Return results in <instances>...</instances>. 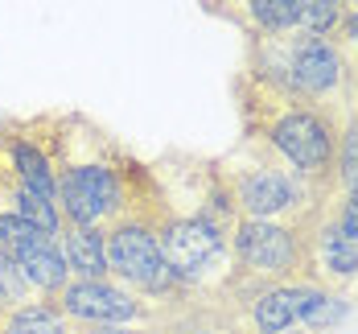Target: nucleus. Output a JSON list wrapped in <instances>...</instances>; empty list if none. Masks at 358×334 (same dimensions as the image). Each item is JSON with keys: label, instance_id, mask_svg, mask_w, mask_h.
<instances>
[{"label": "nucleus", "instance_id": "obj_10", "mask_svg": "<svg viewBox=\"0 0 358 334\" xmlns=\"http://www.w3.org/2000/svg\"><path fill=\"white\" fill-rule=\"evenodd\" d=\"M58 248L66 256L74 281H108V227H74L66 223L58 235Z\"/></svg>", "mask_w": 358, "mask_h": 334}, {"label": "nucleus", "instance_id": "obj_17", "mask_svg": "<svg viewBox=\"0 0 358 334\" xmlns=\"http://www.w3.org/2000/svg\"><path fill=\"white\" fill-rule=\"evenodd\" d=\"M45 239H58V235L41 231L37 223L21 219V215H8V211H0V252H17V248L45 244Z\"/></svg>", "mask_w": 358, "mask_h": 334}, {"label": "nucleus", "instance_id": "obj_9", "mask_svg": "<svg viewBox=\"0 0 358 334\" xmlns=\"http://www.w3.org/2000/svg\"><path fill=\"white\" fill-rule=\"evenodd\" d=\"M0 145H4V169L0 174L17 178L21 186H29L34 194L50 198V202H58V169H54V157L45 148L29 137H8V132L0 137Z\"/></svg>", "mask_w": 358, "mask_h": 334}, {"label": "nucleus", "instance_id": "obj_16", "mask_svg": "<svg viewBox=\"0 0 358 334\" xmlns=\"http://www.w3.org/2000/svg\"><path fill=\"white\" fill-rule=\"evenodd\" d=\"M292 17H296V25L309 37H322L342 25L346 4L342 0H292Z\"/></svg>", "mask_w": 358, "mask_h": 334}, {"label": "nucleus", "instance_id": "obj_25", "mask_svg": "<svg viewBox=\"0 0 358 334\" xmlns=\"http://www.w3.org/2000/svg\"><path fill=\"white\" fill-rule=\"evenodd\" d=\"M124 334H128V330H124Z\"/></svg>", "mask_w": 358, "mask_h": 334}, {"label": "nucleus", "instance_id": "obj_7", "mask_svg": "<svg viewBox=\"0 0 358 334\" xmlns=\"http://www.w3.org/2000/svg\"><path fill=\"white\" fill-rule=\"evenodd\" d=\"M231 198L239 207V219H280L301 202V178L259 165L235 178Z\"/></svg>", "mask_w": 358, "mask_h": 334}, {"label": "nucleus", "instance_id": "obj_18", "mask_svg": "<svg viewBox=\"0 0 358 334\" xmlns=\"http://www.w3.org/2000/svg\"><path fill=\"white\" fill-rule=\"evenodd\" d=\"M248 13L255 17V25L268 29V34H288V29H296L292 0H248Z\"/></svg>", "mask_w": 358, "mask_h": 334}, {"label": "nucleus", "instance_id": "obj_1", "mask_svg": "<svg viewBox=\"0 0 358 334\" xmlns=\"http://www.w3.org/2000/svg\"><path fill=\"white\" fill-rule=\"evenodd\" d=\"M54 169H58V211L66 223L111 227L115 219L128 215L124 178H120L115 161L99 153V145H95V153H66L62 148V161Z\"/></svg>", "mask_w": 358, "mask_h": 334}, {"label": "nucleus", "instance_id": "obj_20", "mask_svg": "<svg viewBox=\"0 0 358 334\" xmlns=\"http://www.w3.org/2000/svg\"><path fill=\"white\" fill-rule=\"evenodd\" d=\"M334 169L346 190H358V120L346 128V137H338V157H334Z\"/></svg>", "mask_w": 358, "mask_h": 334}, {"label": "nucleus", "instance_id": "obj_24", "mask_svg": "<svg viewBox=\"0 0 358 334\" xmlns=\"http://www.w3.org/2000/svg\"><path fill=\"white\" fill-rule=\"evenodd\" d=\"M194 334H210V330H194Z\"/></svg>", "mask_w": 358, "mask_h": 334}, {"label": "nucleus", "instance_id": "obj_21", "mask_svg": "<svg viewBox=\"0 0 358 334\" xmlns=\"http://www.w3.org/2000/svg\"><path fill=\"white\" fill-rule=\"evenodd\" d=\"M334 223L358 235V190H346V198H342V211H338V219H334Z\"/></svg>", "mask_w": 358, "mask_h": 334}, {"label": "nucleus", "instance_id": "obj_13", "mask_svg": "<svg viewBox=\"0 0 358 334\" xmlns=\"http://www.w3.org/2000/svg\"><path fill=\"white\" fill-rule=\"evenodd\" d=\"M296 301L301 289L296 285H272V289H259L251 301V322L259 334H280L288 326H296Z\"/></svg>", "mask_w": 358, "mask_h": 334}, {"label": "nucleus", "instance_id": "obj_14", "mask_svg": "<svg viewBox=\"0 0 358 334\" xmlns=\"http://www.w3.org/2000/svg\"><path fill=\"white\" fill-rule=\"evenodd\" d=\"M0 334H71L66 330V314L58 309V301H25L17 309L4 314Z\"/></svg>", "mask_w": 358, "mask_h": 334}, {"label": "nucleus", "instance_id": "obj_23", "mask_svg": "<svg viewBox=\"0 0 358 334\" xmlns=\"http://www.w3.org/2000/svg\"><path fill=\"white\" fill-rule=\"evenodd\" d=\"M280 334H305V330H292V326H288V330H280Z\"/></svg>", "mask_w": 358, "mask_h": 334}, {"label": "nucleus", "instance_id": "obj_19", "mask_svg": "<svg viewBox=\"0 0 358 334\" xmlns=\"http://www.w3.org/2000/svg\"><path fill=\"white\" fill-rule=\"evenodd\" d=\"M25 301H29V285H25V277L17 268V260L8 256V252H0V305L4 309H17Z\"/></svg>", "mask_w": 358, "mask_h": 334}, {"label": "nucleus", "instance_id": "obj_3", "mask_svg": "<svg viewBox=\"0 0 358 334\" xmlns=\"http://www.w3.org/2000/svg\"><path fill=\"white\" fill-rule=\"evenodd\" d=\"M108 268L115 277H124L132 289H144V293H165L178 281L165 268L157 227L144 219H128V215L108 227Z\"/></svg>", "mask_w": 358, "mask_h": 334}, {"label": "nucleus", "instance_id": "obj_22", "mask_svg": "<svg viewBox=\"0 0 358 334\" xmlns=\"http://www.w3.org/2000/svg\"><path fill=\"white\" fill-rule=\"evenodd\" d=\"M338 29H342V37H346V41H350V46L358 50V13H346Z\"/></svg>", "mask_w": 358, "mask_h": 334}, {"label": "nucleus", "instance_id": "obj_11", "mask_svg": "<svg viewBox=\"0 0 358 334\" xmlns=\"http://www.w3.org/2000/svg\"><path fill=\"white\" fill-rule=\"evenodd\" d=\"M8 256L17 260V268H21L25 285L37 289V293H45V297H58L74 281L71 268H66V256H62V248H58V239L17 248V252H8Z\"/></svg>", "mask_w": 358, "mask_h": 334}, {"label": "nucleus", "instance_id": "obj_2", "mask_svg": "<svg viewBox=\"0 0 358 334\" xmlns=\"http://www.w3.org/2000/svg\"><path fill=\"white\" fill-rule=\"evenodd\" d=\"M268 141L296 178H325L338 157V132L313 108H285L276 120H268Z\"/></svg>", "mask_w": 358, "mask_h": 334}, {"label": "nucleus", "instance_id": "obj_6", "mask_svg": "<svg viewBox=\"0 0 358 334\" xmlns=\"http://www.w3.org/2000/svg\"><path fill=\"white\" fill-rule=\"evenodd\" d=\"M54 301L66 318L87 322V326H124V322L141 318L136 293H128L111 281H71Z\"/></svg>", "mask_w": 358, "mask_h": 334}, {"label": "nucleus", "instance_id": "obj_15", "mask_svg": "<svg viewBox=\"0 0 358 334\" xmlns=\"http://www.w3.org/2000/svg\"><path fill=\"white\" fill-rule=\"evenodd\" d=\"M301 289V301H296V322H305V330H329L346 318L350 301L342 293H329V289H317V285H296Z\"/></svg>", "mask_w": 358, "mask_h": 334}, {"label": "nucleus", "instance_id": "obj_12", "mask_svg": "<svg viewBox=\"0 0 358 334\" xmlns=\"http://www.w3.org/2000/svg\"><path fill=\"white\" fill-rule=\"evenodd\" d=\"M313 252H317V264H322L325 277H334V281H350V277H358V235L346 231V227H338L334 219L317 231Z\"/></svg>", "mask_w": 358, "mask_h": 334}, {"label": "nucleus", "instance_id": "obj_8", "mask_svg": "<svg viewBox=\"0 0 358 334\" xmlns=\"http://www.w3.org/2000/svg\"><path fill=\"white\" fill-rule=\"evenodd\" d=\"M285 78H288V87L296 95H305V99L325 95V91H334L342 83V54L325 37H305L292 50V58H288Z\"/></svg>", "mask_w": 358, "mask_h": 334}, {"label": "nucleus", "instance_id": "obj_4", "mask_svg": "<svg viewBox=\"0 0 358 334\" xmlns=\"http://www.w3.org/2000/svg\"><path fill=\"white\" fill-rule=\"evenodd\" d=\"M157 244H161L165 268L178 281H202L227 256V231L210 227L202 215H173V219H165L157 227Z\"/></svg>", "mask_w": 358, "mask_h": 334}, {"label": "nucleus", "instance_id": "obj_5", "mask_svg": "<svg viewBox=\"0 0 358 334\" xmlns=\"http://www.w3.org/2000/svg\"><path fill=\"white\" fill-rule=\"evenodd\" d=\"M231 248H235L239 268H248L255 277H288L305 256L296 227L280 219H239L231 231Z\"/></svg>", "mask_w": 358, "mask_h": 334}]
</instances>
